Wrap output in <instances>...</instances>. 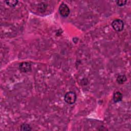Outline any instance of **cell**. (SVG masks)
<instances>
[{
	"label": "cell",
	"mask_w": 131,
	"mask_h": 131,
	"mask_svg": "<svg viewBox=\"0 0 131 131\" xmlns=\"http://www.w3.org/2000/svg\"><path fill=\"white\" fill-rule=\"evenodd\" d=\"M64 101L69 104H74L76 100V95L74 92H68L64 96Z\"/></svg>",
	"instance_id": "cell-1"
},
{
	"label": "cell",
	"mask_w": 131,
	"mask_h": 131,
	"mask_svg": "<svg viewBox=\"0 0 131 131\" xmlns=\"http://www.w3.org/2000/svg\"><path fill=\"white\" fill-rule=\"evenodd\" d=\"M112 26L115 30L120 32L124 29V23L121 20L116 19L113 21V22L112 23Z\"/></svg>",
	"instance_id": "cell-2"
},
{
	"label": "cell",
	"mask_w": 131,
	"mask_h": 131,
	"mask_svg": "<svg viewBox=\"0 0 131 131\" xmlns=\"http://www.w3.org/2000/svg\"><path fill=\"white\" fill-rule=\"evenodd\" d=\"M59 12L60 14L63 17H67L70 14V9L67 4L62 3L58 8Z\"/></svg>",
	"instance_id": "cell-3"
},
{
	"label": "cell",
	"mask_w": 131,
	"mask_h": 131,
	"mask_svg": "<svg viewBox=\"0 0 131 131\" xmlns=\"http://www.w3.org/2000/svg\"><path fill=\"white\" fill-rule=\"evenodd\" d=\"M19 68L20 70L24 73L28 72L31 69L30 64L27 62H22L20 65Z\"/></svg>",
	"instance_id": "cell-4"
},
{
	"label": "cell",
	"mask_w": 131,
	"mask_h": 131,
	"mask_svg": "<svg viewBox=\"0 0 131 131\" xmlns=\"http://www.w3.org/2000/svg\"><path fill=\"white\" fill-rule=\"evenodd\" d=\"M113 98L115 102H120L122 99V94L120 92H116L114 94Z\"/></svg>",
	"instance_id": "cell-5"
},
{
	"label": "cell",
	"mask_w": 131,
	"mask_h": 131,
	"mask_svg": "<svg viewBox=\"0 0 131 131\" xmlns=\"http://www.w3.org/2000/svg\"><path fill=\"white\" fill-rule=\"evenodd\" d=\"M126 77L124 75H119L117 78V82L119 84H123L126 81Z\"/></svg>",
	"instance_id": "cell-6"
},
{
	"label": "cell",
	"mask_w": 131,
	"mask_h": 131,
	"mask_svg": "<svg viewBox=\"0 0 131 131\" xmlns=\"http://www.w3.org/2000/svg\"><path fill=\"white\" fill-rule=\"evenodd\" d=\"M8 6L11 7H14L16 6L18 2V1H14V0H12V1H6L5 2Z\"/></svg>",
	"instance_id": "cell-7"
},
{
	"label": "cell",
	"mask_w": 131,
	"mask_h": 131,
	"mask_svg": "<svg viewBox=\"0 0 131 131\" xmlns=\"http://www.w3.org/2000/svg\"><path fill=\"white\" fill-rule=\"evenodd\" d=\"M20 130H31V128L28 124H24L20 126Z\"/></svg>",
	"instance_id": "cell-8"
},
{
	"label": "cell",
	"mask_w": 131,
	"mask_h": 131,
	"mask_svg": "<svg viewBox=\"0 0 131 131\" xmlns=\"http://www.w3.org/2000/svg\"><path fill=\"white\" fill-rule=\"evenodd\" d=\"M116 3L118 6H122L125 5L126 4L127 1H116Z\"/></svg>",
	"instance_id": "cell-9"
},
{
	"label": "cell",
	"mask_w": 131,
	"mask_h": 131,
	"mask_svg": "<svg viewBox=\"0 0 131 131\" xmlns=\"http://www.w3.org/2000/svg\"><path fill=\"white\" fill-rule=\"evenodd\" d=\"M46 9V6L43 3H41L38 5V9L40 11V12H42V11H44Z\"/></svg>",
	"instance_id": "cell-10"
}]
</instances>
